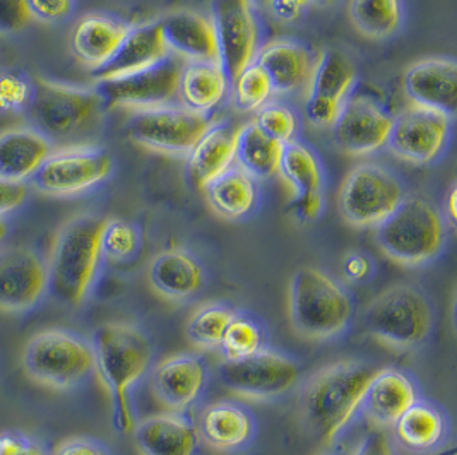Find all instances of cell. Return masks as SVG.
Instances as JSON below:
<instances>
[{
    "label": "cell",
    "mask_w": 457,
    "mask_h": 455,
    "mask_svg": "<svg viewBox=\"0 0 457 455\" xmlns=\"http://www.w3.org/2000/svg\"><path fill=\"white\" fill-rule=\"evenodd\" d=\"M237 309L227 302H206L188 315L186 334L199 352H218Z\"/></svg>",
    "instance_id": "cell-38"
},
{
    "label": "cell",
    "mask_w": 457,
    "mask_h": 455,
    "mask_svg": "<svg viewBox=\"0 0 457 455\" xmlns=\"http://www.w3.org/2000/svg\"><path fill=\"white\" fill-rule=\"evenodd\" d=\"M249 4L252 5V9H266L270 0H249Z\"/></svg>",
    "instance_id": "cell-53"
},
{
    "label": "cell",
    "mask_w": 457,
    "mask_h": 455,
    "mask_svg": "<svg viewBox=\"0 0 457 455\" xmlns=\"http://www.w3.org/2000/svg\"><path fill=\"white\" fill-rule=\"evenodd\" d=\"M184 63L179 57L168 55L149 69L134 74L98 81L95 91L104 106L145 110L168 104L179 96V86Z\"/></svg>",
    "instance_id": "cell-13"
},
{
    "label": "cell",
    "mask_w": 457,
    "mask_h": 455,
    "mask_svg": "<svg viewBox=\"0 0 457 455\" xmlns=\"http://www.w3.org/2000/svg\"><path fill=\"white\" fill-rule=\"evenodd\" d=\"M7 231H9V228H7V225L0 219V244L4 242V238L7 236Z\"/></svg>",
    "instance_id": "cell-54"
},
{
    "label": "cell",
    "mask_w": 457,
    "mask_h": 455,
    "mask_svg": "<svg viewBox=\"0 0 457 455\" xmlns=\"http://www.w3.org/2000/svg\"><path fill=\"white\" fill-rule=\"evenodd\" d=\"M33 18L42 21H61L72 11L74 0H28Z\"/></svg>",
    "instance_id": "cell-46"
},
{
    "label": "cell",
    "mask_w": 457,
    "mask_h": 455,
    "mask_svg": "<svg viewBox=\"0 0 457 455\" xmlns=\"http://www.w3.org/2000/svg\"><path fill=\"white\" fill-rule=\"evenodd\" d=\"M278 175L293 194L291 214L300 223H312L326 206L324 173L311 147L291 141L283 145Z\"/></svg>",
    "instance_id": "cell-21"
},
{
    "label": "cell",
    "mask_w": 457,
    "mask_h": 455,
    "mask_svg": "<svg viewBox=\"0 0 457 455\" xmlns=\"http://www.w3.org/2000/svg\"><path fill=\"white\" fill-rule=\"evenodd\" d=\"M255 125L281 145L295 141L298 130V119L288 106L279 103H266L255 112Z\"/></svg>",
    "instance_id": "cell-41"
},
{
    "label": "cell",
    "mask_w": 457,
    "mask_h": 455,
    "mask_svg": "<svg viewBox=\"0 0 457 455\" xmlns=\"http://www.w3.org/2000/svg\"><path fill=\"white\" fill-rule=\"evenodd\" d=\"M50 455H112L104 442L89 436H71L61 442Z\"/></svg>",
    "instance_id": "cell-45"
},
{
    "label": "cell",
    "mask_w": 457,
    "mask_h": 455,
    "mask_svg": "<svg viewBox=\"0 0 457 455\" xmlns=\"http://www.w3.org/2000/svg\"><path fill=\"white\" fill-rule=\"evenodd\" d=\"M220 63L229 81L255 61L259 26L249 0H211V16Z\"/></svg>",
    "instance_id": "cell-15"
},
{
    "label": "cell",
    "mask_w": 457,
    "mask_h": 455,
    "mask_svg": "<svg viewBox=\"0 0 457 455\" xmlns=\"http://www.w3.org/2000/svg\"><path fill=\"white\" fill-rule=\"evenodd\" d=\"M195 426L201 443L223 454H237L249 449L259 434L255 413L238 399L209 402L201 410Z\"/></svg>",
    "instance_id": "cell-22"
},
{
    "label": "cell",
    "mask_w": 457,
    "mask_h": 455,
    "mask_svg": "<svg viewBox=\"0 0 457 455\" xmlns=\"http://www.w3.org/2000/svg\"><path fill=\"white\" fill-rule=\"evenodd\" d=\"M237 127L228 122L211 124L188 153V175L197 188H204L235 163Z\"/></svg>",
    "instance_id": "cell-31"
},
{
    "label": "cell",
    "mask_w": 457,
    "mask_h": 455,
    "mask_svg": "<svg viewBox=\"0 0 457 455\" xmlns=\"http://www.w3.org/2000/svg\"><path fill=\"white\" fill-rule=\"evenodd\" d=\"M233 103L240 112H257L274 95L268 74L255 62L240 70L233 79Z\"/></svg>",
    "instance_id": "cell-39"
},
{
    "label": "cell",
    "mask_w": 457,
    "mask_h": 455,
    "mask_svg": "<svg viewBox=\"0 0 457 455\" xmlns=\"http://www.w3.org/2000/svg\"><path fill=\"white\" fill-rule=\"evenodd\" d=\"M143 245L141 231L119 218H104L102 228V252L104 261L127 262L137 255Z\"/></svg>",
    "instance_id": "cell-40"
},
{
    "label": "cell",
    "mask_w": 457,
    "mask_h": 455,
    "mask_svg": "<svg viewBox=\"0 0 457 455\" xmlns=\"http://www.w3.org/2000/svg\"><path fill=\"white\" fill-rule=\"evenodd\" d=\"M20 455H50L46 452V449L43 447L42 443H38V442H35V440H31V438H28V442H26V445H24V449H22V452Z\"/></svg>",
    "instance_id": "cell-52"
},
{
    "label": "cell",
    "mask_w": 457,
    "mask_h": 455,
    "mask_svg": "<svg viewBox=\"0 0 457 455\" xmlns=\"http://www.w3.org/2000/svg\"><path fill=\"white\" fill-rule=\"evenodd\" d=\"M403 87L413 106L454 117L457 108V63L453 59H423L411 63Z\"/></svg>",
    "instance_id": "cell-24"
},
{
    "label": "cell",
    "mask_w": 457,
    "mask_h": 455,
    "mask_svg": "<svg viewBox=\"0 0 457 455\" xmlns=\"http://www.w3.org/2000/svg\"><path fill=\"white\" fill-rule=\"evenodd\" d=\"M28 442V436L16 432L0 434V455H20Z\"/></svg>",
    "instance_id": "cell-50"
},
{
    "label": "cell",
    "mask_w": 457,
    "mask_h": 455,
    "mask_svg": "<svg viewBox=\"0 0 457 455\" xmlns=\"http://www.w3.org/2000/svg\"><path fill=\"white\" fill-rule=\"evenodd\" d=\"M423 397L415 375L404 368H377L361 401V411L377 430L389 432L395 421Z\"/></svg>",
    "instance_id": "cell-23"
},
{
    "label": "cell",
    "mask_w": 457,
    "mask_h": 455,
    "mask_svg": "<svg viewBox=\"0 0 457 455\" xmlns=\"http://www.w3.org/2000/svg\"><path fill=\"white\" fill-rule=\"evenodd\" d=\"M229 78L220 62H188L182 69L179 96L188 110L208 115L228 95Z\"/></svg>",
    "instance_id": "cell-34"
},
{
    "label": "cell",
    "mask_w": 457,
    "mask_h": 455,
    "mask_svg": "<svg viewBox=\"0 0 457 455\" xmlns=\"http://www.w3.org/2000/svg\"><path fill=\"white\" fill-rule=\"evenodd\" d=\"M353 455H399L395 443L386 430H377L363 436Z\"/></svg>",
    "instance_id": "cell-47"
},
{
    "label": "cell",
    "mask_w": 457,
    "mask_h": 455,
    "mask_svg": "<svg viewBox=\"0 0 457 455\" xmlns=\"http://www.w3.org/2000/svg\"><path fill=\"white\" fill-rule=\"evenodd\" d=\"M208 204L220 218L240 221L249 218L259 203L257 180L238 166H231L203 188Z\"/></svg>",
    "instance_id": "cell-33"
},
{
    "label": "cell",
    "mask_w": 457,
    "mask_h": 455,
    "mask_svg": "<svg viewBox=\"0 0 457 455\" xmlns=\"http://www.w3.org/2000/svg\"><path fill=\"white\" fill-rule=\"evenodd\" d=\"M28 376L54 391H72L95 375L91 339L67 329H46L33 335L22 352Z\"/></svg>",
    "instance_id": "cell-7"
},
{
    "label": "cell",
    "mask_w": 457,
    "mask_h": 455,
    "mask_svg": "<svg viewBox=\"0 0 457 455\" xmlns=\"http://www.w3.org/2000/svg\"><path fill=\"white\" fill-rule=\"evenodd\" d=\"M253 62L268 74L276 95H293L307 89L315 61L303 45L276 40L259 48Z\"/></svg>",
    "instance_id": "cell-29"
},
{
    "label": "cell",
    "mask_w": 457,
    "mask_h": 455,
    "mask_svg": "<svg viewBox=\"0 0 457 455\" xmlns=\"http://www.w3.org/2000/svg\"><path fill=\"white\" fill-rule=\"evenodd\" d=\"M52 151V143L35 128H11L2 132L0 178L12 182L33 178Z\"/></svg>",
    "instance_id": "cell-32"
},
{
    "label": "cell",
    "mask_w": 457,
    "mask_h": 455,
    "mask_svg": "<svg viewBox=\"0 0 457 455\" xmlns=\"http://www.w3.org/2000/svg\"><path fill=\"white\" fill-rule=\"evenodd\" d=\"M154 399L173 413H187L208 393L211 368L201 352H177L149 373Z\"/></svg>",
    "instance_id": "cell-14"
},
{
    "label": "cell",
    "mask_w": 457,
    "mask_h": 455,
    "mask_svg": "<svg viewBox=\"0 0 457 455\" xmlns=\"http://www.w3.org/2000/svg\"><path fill=\"white\" fill-rule=\"evenodd\" d=\"M134 443L141 455H199L201 438L187 413L153 414L136 421Z\"/></svg>",
    "instance_id": "cell-26"
},
{
    "label": "cell",
    "mask_w": 457,
    "mask_h": 455,
    "mask_svg": "<svg viewBox=\"0 0 457 455\" xmlns=\"http://www.w3.org/2000/svg\"><path fill=\"white\" fill-rule=\"evenodd\" d=\"M129 28L130 26L124 22L102 14L84 16L76 22L71 35V46L76 59L86 67L98 70L115 55Z\"/></svg>",
    "instance_id": "cell-30"
},
{
    "label": "cell",
    "mask_w": 457,
    "mask_h": 455,
    "mask_svg": "<svg viewBox=\"0 0 457 455\" xmlns=\"http://www.w3.org/2000/svg\"><path fill=\"white\" fill-rule=\"evenodd\" d=\"M348 16L363 37L386 40L401 28L404 4L403 0H350Z\"/></svg>",
    "instance_id": "cell-37"
},
{
    "label": "cell",
    "mask_w": 457,
    "mask_h": 455,
    "mask_svg": "<svg viewBox=\"0 0 457 455\" xmlns=\"http://www.w3.org/2000/svg\"><path fill=\"white\" fill-rule=\"evenodd\" d=\"M95 373L112 402L113 426L130 434L136 426L134 393L156 363V346L151 335L130 322H108L93 332Z\"/></svg>",
    "instance_id": "cell-1"
},
{
    "label": "cell",
    "mask_w": 457,
    "mask_h": 455,
    "mask_svg": "<svg viewBox=\"0 0 457 455\" xmlns=\"http://www.w3.org/2000/svg\"><path fill=\"white\" fill-rule=\"evenodd\" d=\"M393 117L369 96H348L333 124L337 149L352 156H367L387 145Z\"/></svg>",
    "instance_id": "cell-18"
},
{
    "label": "cell",
    "mask_w": 457,
    "mask_h": 455,
    "mask_svg": "<svg viewBox=\"0 0 457 455\" xmlns=\"http://www.w3.org/2000/svg\"><path fill=\"white\" fill-rule=\"evenodd\" d=\"M104 106L95 89L38 78L33 81L28 113L35 130L52 143L83 137L98 124Z\"/></svg>",
    "instance_id": "cell-8"
},
{
    "label": "cell",
    "mask_w": 457,
    "mask_h": 455,
    "mask_svg": "<svg viewBox=\"0 0 457 455\" xmlns=\"http://www.w3.org/2000/svg\"><path fill=\"white\" fill-rule=\"evenodd\" d=\"M46 293V262L37 250L12 247L0 253V310H33Z\"/></svg>",
    "instance_id": "cell-20"
},
{
    "label": "cell",
    "mask_w": 457,
    "mask_h": 455,
    "mask_svg": "<svg viewBox=\"0 0 457 455\" xmlns=\"http://www.w3.org/2000/svg\"><path fill=\"white\" fill-rule=\"evenodd\" d=\"M28 199L26 182H12L0 178V218L20 209Z\"/></svg>",
    "instance_id": "cell-48"
},
{
    "label": "cell",
    "mask_w": 457,
    "mask_h": 455,
    "mask_svg": "<svg viewBox=\"0 0 457 455\" xmlns=\"http://www.w3.org/2000/svg\"><path fill=\"white\" fill-rule=\"evenodd\" d=\"M283 145L264 134L255 122H247L237 128L235 163L255 180L276 177Z\"/></svg>",
    "instance_id": "cell-35"
},
{
    "label": "cell",
    "mask_w": 457,
    "mask_h": 455,
    "mask_svg": "<svg viewBox=\"0 0 457 455\" xmlns=\"http://www.w3.org/2000/svg\"><path fill=\"white\" fill-rule=\"evenodd\" d=\"M33 21L28 0H0V33H20Z\"/></svg>",
    "instance_id": "cell-43"
},
{
    "label": "cell",
    "mask_w": 457,
    "mask_h": 455,
    "mask_svg": "<svg viewBox=\"0 0 457 455\" xmlns=\"http://www.w3.org/2000/svg\"><path fill=\"white\" fill-rule=\"evenodd\" d=\"M449 225L442 212L421 197H406L375 228V242L386 257L404 268H423L444 253Z\"/></svg>",
    "instance_id": "cell-6"
},
{
    "label": "cell",
    "mask_w": 457,
    "mask_h": 455,
    "mask_svg": "<svg viewBox=\"0 0 457 455\" xmlns=\"http://www.w3.org/2000/svg\"><path fill=\"white\" fill-rule=\"evenodd\" d=\"M356 70L341 52L326 50L313 62L307 84L305 115L313 127H333L341 106L352 93Z\"/></svg>",
    "instance_id": "cell-17"
},
{
    "label": "cell",
    "mask_w": 457,
    "mask_h": 455,
    "mask_svg": "<svg viewBox=\"0 0 457 455\" xmlns=\"http://www.w3.org/2000/svg\"><path fill=\"white\" fill-rule=\"evenodd\" d=\"M220 382L229 393L249 401H276L298 389L303 367L288 352L264 350L240 361L218 365Z\"/></svg>",
    "instance_id": "cell-9"
},
{
    "label": "cell",
    "mask_w": 457,
    "mask_h": 455,
    "mask_svg": "<svg viewBox=\"0 0 457 455\" xmlns=\"http://www.w3.org/2000/svg\"><path fill=\"white\" fill-rule=\"evenodd\" d=\"M387 434L399 455H438L453 443V419L442 404L421 397Z\"/></svg>",
    "instance_id": "cell-19"
},
{
    "label": "cell",
    "mask_w": 457,
    "mask_h": 455,
    "mask_svg": "<svg viewBox=\"0 0 457 455\" xmlns=\"http://www.w3.org/2000/svg\"><path fill=\"white\" fill-rule=\"evenodd\" d=\"M204 113L186 106H156L137 110L129 119L127 134L130 141L163 154H188L211 127Z\"/></svg>",
    "instance_id": "cell-11"
},
{
    "label": "cell",
    "mask_w": 457,
    "mask_h": 455,
    "mask_svg": "<svg viewBox=\"0 0 457 455\" xmlns=\"http://www.w3.org/2000/svg\"><path fill=\"white\" fill-rule=\"evenodd\" d=\"M168 55L170 52L163 40L160 21L139 24L129 28V33L115 55L104 67L93 70V78L98 83L129 76L165 61Z\"/></svg>",
    "instance_id": "cell-27"
},
{
    "label": "cell",
    "mask_w": 457,
    "mask_h": 455,
    "mask_svg": "<svg viewBox=\"0 0 457 455\" xmlns=\"http://www.w3.org/2000/svg\"><path fill=\"white\" fill-rule=\"evenodd\" d=\"M377 368L361 360H341L319 368L298 385V416L307 434L331 445L361 411V401Z\"/></svg>",
    "instance_id": "cell-2"
},
{
    "label": "cell",
    "mask_w": 457,
    "mask_h": 455,
    "mask_svg": "<svg viewBox=\"0 0 457 455\" xmlns=\"http://www.w3.org/2000/svg\"><path fill=\"white\" fill-rule=\"evenodd\" d=\"M112 171L113 160L104 147L67 145L48 154L33 184L43 194L71 197L104 184Z\"/></svg>",
    "instance_id": "cell-12"
},
{
    "label": "cell",
    "mask_w": 457,
    "mask_h": 455,
    "mask_svg": "<svg viewBox=\"0 0 457 455\" xmlns=\"http://www.w3.org/2000/svg\"><path fill=\"white\" fill-rule=\"evenodd\" d=\"M343 276L352 285H365L375 276V262L365 252H350L341 264Z\"/></svg>",
    "instance_id": "cell-44"
},
{
    "label": "cell",
    "mask_w": 457,
    "mask_h": 455,
    "mask_svg": "<svg viewBox=\"0 0 457 455\" xmlns=\"http://www.w3.org/2000/svg\"><path fill=\"white\" fill-rule=\"evenodd\" d=\"M361 326L377 343L393 352H420L436 332V303L421 286L397 283L367 303Z\"/></svg>",
    "instance_id": "cell-5"
},
{
    "label": "cell",
    "mask_w": 457,
    "mask_h": 455,
    "mask_svg": "<svg viewBox=\"0 0 457 455\" xmlns=\"http://www.w3.org/2000/svg\"><path fill=\"white\" fill-rule=\"evenodd\" d=\"M288 317L293 331L305 341H334L352 329L356 302L339 279L309 266L291 276Z\"/></svg>",
    "instance_id": "cell-4"
},
{
    "label": "cell",
    "mask_w": 457,
    "mask_h": 455,
    "mask_svg": "<svg viewBox=\"0 0 457 455\" xmlns=\"http://www.w3.org/2000/svg\"><path fill=\"white\" fill-rule=\"evenodd\" d=\"M451 455H454V454H451Z\"/></svg>",
    "instance_id": "cell-56"
},
{
    "label": "cell",
    "mask_w": 457,
    "mask_h": 455,
    "mask_svg": "<svg viewBox=\"0 0 457 455\" xmlns=\"http://www.w3.org/2000/svg\"><path fill=\"white\" fill-rule=\"evenodd\" d=\"M317 4V5H324V7H328V5H333L336 4L337 0H311V4Z\"/></svg>",
    "instance_id": "cell-55"
},
{
    "label": "cell",
    "mask_w": 457,
    "mask_h": 455,
    "mask_svg": "<svg viewBox=\"0 0 457 455\" xmlns=\"http://www.w3.org/2000/svg\"><path fill=\"white\" fill-rule=\"evenodd\" d=\"M456 199L457 188L456 186H451L447 197H445V204H444V219L447 225L456 227Z\"/></svg>",
    "instance_id": "cell-51"
},
{
    "label": "cell",
    "mask_w": 457,
    "mask_h": 455,
    "mask_svg": "<svg viewBox=\"0 0 457 455\" xmlns=\"http://www.w3.org/2000/svg\"><path fill=\"white\" fill-rule=\"evenodd\" d=\"M270 348V329L266 322L247 310L235 311L218 352L225 361H240Z\"/></svg>",
    "instance_id": "cell-36"
},
{
    "label": "cell",
    "mask_w": 457,
    "mask_h": 455,
    "mask_svg": "<svg viewBox=\"0 0 457 455\" xmlns=\"http://www.w3.org/2000/svg\"><path fill=\"white\" fill-rule=\"evenodd\" d=\"M406 199L403 184L391 171L377 165H358L339 188L337 207L353 228L382 225Z\"/></svg>",
    "instance_id": "cell-10"
},
{
    "label": "cell",
    "mask_w": 457,
    "mask_h": 455,
    "mask_svg": "<svg viewBox=\"0 0 457 455\" xmlns=\"http://www.w3.org/2000/svg\"><path fill=\"white\" fill-rule=\"evenodd\" d=\"M151 290L171 303L195 300L208 283L201 261L186 249H167L156 253L147 268Z\"/></svg>",
    "instance_id": "cell-25"
},
{
    "label": "cell",
    "mask_w": 457,
    "mask_h": 455,
    "mask_svg": "<svg viewBox=\"0 0 457 455\" xmlns=\"http://www.w3.org/2000/svg\"><path fill=\"white\" fill-rule=\"evenodd\" d=\"M104 223V218L81 214L69 219L55 235L46 262L48 293L63 307H81L100 279Z\"/></svg>",
    "instance_id": "cell-3"
},
{
    "label": "cell",
    "mask_w": 457,
    "mask_h": 455,
    "mask_svg": "<svg viewBox=\"0 0 457 455\" xmlns=\"http://www.w3.org/2000/svg\"><path fill=\"white\" fill-rule=\"evenodd\" d=\"M451 136V119L411 106L393 117L387 147L411 165H430L444 153Z\"/></svg>",
    "instance_id": "cell-16"
},
{
    "label": "cell",
    "mask_w": 457,
    "mask_h": 455,
    "mask_svg": "<svg viewBox=\"0 0 457 455\" xmlns=\"http://www.w3.org/2000/svg\"><path fill=\"white\" fill-rule=\"evenodd\" d=\"M309 5L311 0H270L266 9L278 21L291 22L296 21Z\"/></svg>",
    "instance_id": "cell-49"
},
{
    "label": "cell",
    "mask_w": 457,
    "mask_h": 455,
    "mask_svg": "<svg viewBox=\"0 0 457 455\" xmlns=\"http://www.w3.org/2000/svg\"><path fill=\"white\" fill-rule=\"evenodd\" d=\"M168 52L188 62H220L212 22L208 16L179 11L160 20Z\"/></svg>",
    "instance_id": "cell-28"
},
{
    "label": "cell",
    "mask_w": 457,
    "mask_h": 455,
    "mask_svg": "<svg viewBox=\"0 0 457 455\" xmlns=\"http://www.w3.org/2000/svg\"><path fill=\"white\" fill-rule=\"evenodd\" d=\"M33 96V81L18 72H0V113L28 110Z\"/></svg>",
    "instance_id": "cell-42"
}]
</instances>
